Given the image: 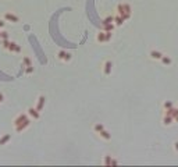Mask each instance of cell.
Wrapping results in <instances>:
<instances>
[{
  "label": "cell",
  "mask_w": 178,
  "mask_h": 167,
  "mask_svg": "<svg viewBox=\"0 0 178 167\" xmlns=\"http://www.w3.org/2000/svg\"><path fill=\"white\" fill-rule=\"evenodd\" d=\"M14 127H15V131L17 132H22V131H25V129L29 127V124H31V120L28 119V116L27 114H20L15 117V120H14Z\"/></svg>",
  "instance_id": "6da1fadb"
},
{
  "label": "cell",
  "mask_w": 178,
  "mask_h": 167,
  "mask_svg": "<svg viewBox=\"0 0 178 167\" xmlns=\"http://www.w3.org/2000/svg\"><path fill=\"white\" fill-rule=\"evenodd\" d=\"M117 13L118 15H121L125 21L131 17V6L127 4V3H123V4H118L117 6Z\"/></svg>",
  "instance_id": "7a4b0ae2"
},
{
  "label": "cell",
  "mask_w": 178,
  "mask_h": 167,
  "mask_svg": "<svg viewBox=\"0 0 178 167\" xmlns=\"http://www.w3.org/2000/svg\"><path fill=\"white\" fill-rule=\"evenodd\" d=\"M57 57H59V60L67 63V61H70V60H71V53L70 52H66V50H60L57 53Z\"/></svg>",
  "instance_id": "3957f363"
},
{
  "label": "cell",
  "mask_w": 178,
  "mask_h": 167,
  "mask_svg": "<svg viewBox=\"0 0 178 167\" xmlns=\"http://www.w3.org/2000/svg\"><path fill=\"white\" fill-rule=\"evenodd\" d=\"M28 116H31L34 120H39L40 119V112L36 107H29L28 109Z\"/></svg>",
  "instance_id": "277c9868"
},
{
  "label": "cell",
  "mask_w": 178,
  "mask_h": 167,
  "mask_svg": "<svg viewBox=\"0 0 178 167\" xmlns=\"http://www.w3.org/2000/svg\"><path fill=\"white\" fill-rule=\"evenodd\" d=\"M4 20H6V21L13 22V24L20 22V18H18L15 14H13V13H4Z\"/></svg>",
  "instance_id": "5b68a950"
},
{
  "label": "cell",
  "mask_w": 178,
  "mask_h": 167,
  "mask_svg": "<svg viewBox=\"0 0 178 167\" xmlns=\"http://www.w3.org/2000/svg\"><path fill=\"white\" fill-rule=\"evenodd\" d=\"M7 50L11 52V53H21V46L11 40V43H10V46H9V49H7Z\"/></svg>",
  "instance_id": "8992f818"
},
{
  "label": "cell",
  "mask_w": 178,
  "mask_h": 167,
  "mask_svg": "<svg viewBox=\"0 0 178 167\" xmlns=\"http://www.w3.org/2000/svg\"><path fill=\"white\" fill-rule=\"evenodd\" d=\"M111 68H113V63L110 61V60H107V61L104 63V66H103V74L104 75H110L111 74Z\"/></svg>",
  "instance_id": "52a82bcc"
},
{
  "label": "cell",
  "mask_w": 178,
  "mask_h": 167,
  "mask_svg": "<svg viewBox=\"0 0 178 167\" xmlns=\"http://www.w3.org/2000/svg\"><path fill=\"white\" fill-rule=\"evenodd\" d=\"M44 103H46V97H44V96H39L38 97V103H36L35 107L38 109L39 112H42L43 107H44Z\"/></svg>",
  "instance_id": "ba28073f"
},
{
  "label": "cell",
  "mask_w": 178,
  "mask_h": 167,
  "mask_svg": "<svg viewBox=\"0 0 178 167\" xmlns=\"http://www.w3.org/2000/svg\"><path fill=\"white\" fill-rule=\"evenodd\" d=\"M163 53L161 52H159V50H152L150 52V57L153 59V60H161V57H163Z\"/></svg>",
  "instance_id": "9c48e42d"
},
{
  "label": "cell",
  "mask_w": 178,
  "mask_h": 167,
  "mask_svg": "<svg viewBox=\"0 0 178 167\" xmlns=\"http://www.w3.org/2000/svg\"><path fill=\"white\" fill-rule=\"evenodd\" d=\"M96 40L99 43H106V31H102L96 35Z\"/></svg>",
  "instance_id": "30bf717a"
},
{
  "label": "cell",
  "mask_w": 178,
  "mask_h": 167,
  "mask_svg": "<svg viewBox=\"0 0 178 167\" xmlns=\"http://www.w3.org/2000/svg\"><path fill=\"white\" fill-rule=\"evenodd\" d=\"M99 135H100V138H103L104 141H110L111 139V134L107 131V129H102V131L99 132Z\"/></svg>",
  "instance_id": "8fae6325"
},
{
  "label": "cell",
  "mask_w": 178,
  "mask_h": 167,
  "mask_svg": "<svg viewBox=\"0 0 178 167\" xmlns=\"http://www.w3.org/2000/svg\"><path fill=\"white\" fill-rule=\"evenodd\" d=\"M173 123H174V117L170 116V114H164V117H163V124H164V125H171Z\"/></svg>",
  "instance_id": "7c38bea8"
},
{
  "label": "cell",
  "mask_w": 178,
  "mask_h": 167,
  "mask_svg": "<svg viewBox=\"0 0 178 167\" xmlns=\"http://www.w3.org/2000/svg\"><path fill=\"white\" fill-rule=\"evenodd\" d=\"M10 139H11V135H10V134H6V135H3L2 138H0V146L6 145Z\"/></svg>",
  "instance_id": "4fadbf2b"
},
{
  "label": "cell",
  "mask_w": 178,
  "mask_h": 167,
  "mask_svg": "<svg viewBox=\"0 0 178 167\" xmlns=\"http://www.w3.org/2000/svg\"><path fill=\"white\" fill-rule=\"evenodd\" d=\"M104 164H117V160H113V159H111V156H109V154H107V156L106 157H104Z\"/></svg>",
  "instance_id": "5bb4252c"
},
{
  "label": "cell",
  "mask_w": 178,
  "mask_h": 167,
  "mask_svg": "<svg viewBox=\"0 0 178 167\" xmlns=\"http://www.w3.org/2000/svg\"><path fill=\"white\" fill-rule=\"evenodd\" d=\"M166 114H170V116L175 117V116H178V109H174V107H171V109H168L167 112H166Z\"/></svg>",
  "instance_id": "9a60e30c"
},
{
  "label": "cell",
  "mask_w": 178,
  "mask_h": 167,
  "mask_svg": "<svg viewBox=\"0 0 178 167\" xmlns=\"http://www.w3.org/2000/svg\"><path fill=\"white\" fill-rule=\"evenodd\" d=\"M124 21H125V20L123 18V17H121V15H117V17H114V22H116V25H123V24H124Z\"/></svg>",
  "instance_id": "2e32d148"
},
{
  "label": "cell",
  "mask_w": 178,
  "mask_h": 167,
  "mask_svg": "<svg viewBox=\"0 0 178 167\" xmlns=\"http://www.w3.org/2000/svg\"><path fill=\"white\" fill-rule=\"evenodd\" d=\"M29 66H32V61H31V59L29 57H24L22 59V67H29Z\"/></svg>",
  "instance_id": "e0dca14e"
},
{
  "label": "cell",
  "mask_w": 178,
  "mask_h": 167,
  "mask_svg": "<svg viewBox=\"0 0 178 167\" xmlns=\"http://www.w3.org/2000/svg\"><path fill=\"white\" fill-rule=\"evenodd\" d=\"M103 29L106 31V32L107 31H111L113 32V29H114V24H113V22L111 24H103Z\"/></svg>",
  "instance_id": "ac0fdd59"
},
{
  "label": "cell",
  "mask_w": 178,
  "mask_h": 167,
  "mask_svg": "<svg viewBox=\"0 0 178 167\" xmlns=\"http://www.w3.org/2000/svg\"><path fill=\"white\" fill-rule=\"evenodd\" d=\"M161 63H163L164 66H170V64H171V59H170L168 56H163V57H161Z\"/></svg>",
  "instance_id": "d6986e66"
},
{
  "label": "cell",
  "mask_w": 178,
  "mask_h": 167,
  "mask_svg": "<svg viewBox=\"0 0 178 167\" xmlns=\"http://www.w3.org/2000/svg\"><path fill=\"white\" fill-rule=\"evenodd\" d=\"M93 129H95V132H100L102 129H104V125L103 124H100V123H98V124H95V127H93Z\"/></svg>",
  "instance_id": "ffe728a7"
},
{
  "label": "cell",
  "mask_w": 178,
  "mask_h": 167,
  "mask_svg": "<svg viewBox=\"0 0 178 167\" xmlns=\"http://www.w3.org/2000/svg\"><path fill=\"white\" fill-rule=\"evenodd\" d=\"M10 43H11V40H10V39H2V46L4 47V49H9Z\"/></svg>",
  "instance_id": "44dd1931"
},
{
  "label": "cell",
  "mask_w": 178,
  "mask_h": 167,
  "mask_svg": "<svg viewBox=\"0 0 178 167\" xmlns=\"http://www.w3.org/2000/svg\"><path fill=\"white\" fill-rule=\"evenodd\" d=\"M163 107H164L166 110H168V109H171V107H173V102H166V103L163 104Z\"/></svg>",
  "instance_id": "7402d4cb"
},
{
  "label": "cell",
  "mask_w": 178,
  "mask_h": 167,
  "mask_svg": "<svg viewBox=\"0 0 178 167\" xmlns=\"http://www.w3.org/2000/svg\"><path fill=\"white\" fill-rule=\"evenodd\" d=\"M0 39H9V32L2 31V36H0Z\"/></svg>",
  "instance_id": "603a6c76"
},
{
  "label": "cell",
  "mask_w": 178,
  "mask_h": 167,
  "mask_svg": "<svg viewBox=\"0 0 178 167\" xmlns=\"http://www.w3.org/2000/svg\"><path fill=\"white\" fill-rule=\"evenodd\" d=\"M111 22H114V17H107L103 21V24H111Z\"/></svg>",
  "instance_id": "cb8c5ba5"
},
{
  "label": "cell",
  "mask_w": 178,
  "mask_h": 167,
  "mask_svg": "<svg viewBox=\"0 0 178 167\" xmlns=\"http://www.w3.org/2000/svg\"><path fill=\"white\" fill-rule=\"evenodd\" d=\"M111 31H107L106 32V42H110V40H111Z\"/></svg>",
  "instance_id": "d4e9b609"
},
{
  "label": "cell",
  "mask_w": 178,
  "mask_h": 167,
  "mask_svg": "<svg viewBox=\"0 0 178 167\" xmlns=\"http://www.w3.org/2000/svg\"><path fill=\"white\" fill-rule=\"evenodd\" d=\"M25 72H27V74H32V72H34V67H32V66L27 67L25 68Z\"/></svg>",
  "instance_id": "484cf974"
},
{
  "label": "cell",
  "mask_w": 178,
  "mask_h": 167,
  "mask_svg": "<svg viewBox=\"0 0 178 167\" xmlns=\"http://www.w3.org/2000/svg\"><path fill=\"white\" fill-rule=\"evenodd\" d=\"M4 25H6V22L3 21V20H0V29H2V28L4 27Z\"/></svg>",
  "instance_id": "4316f807"
},
{
  "label": "cell",
  "mask_w": 178,
  "mask_h": 167,
  "mask_svg": "<svg viewBox=\"0 0 178 167\" xmlns=\"http://www.w3.org/2000/svg\"><path fill=\"white\" fill-rule=\"evenodd\" d=\"M3 100H4V95H3V93L2 92H0V103H2V102Z\"/></svg>",
  "instance_id": "83f0119b"
},
{
  "label": "cell",
  "mask_w": 178,
  "mask_h": 167,
  "mask_svg": "<svg viewBox=\"0 0 178 167\" xmlns=\"http://www.w3.org/2000/svg\"><path fill=\"white\" fill-rule=\"evenodd\" d=\"M174 148H175V150L178 152V142H175V144H174Z\"/></svg>",
  "instance_id": "f1b7e54d"
},
{
  "label": "cell",
  "mask_w": 178,
  "mask_h": 167,
  "mask_svg": "<svg viewBox=\"0 0 178 167\" xmlns=\"http://www.w3.org/2000/svg\"><path fill=\"white\" fill-rule=\"evenodd\" d=\"M174 121H177V123H178V116H175V117H174Z\"/></svg>",
  "instance_id": "f546056e"
},
{
  "label": "cell",
  "mask_w": 178,
  "mask_h": 167,
  "mask_svg": "<svg viewBox=\"0 0 178 167\" xmlns=\"http://www.w3.org/2000/svg\"><path fill=\"white\" fill-rule=\"evenodd\" d=\"M0 36H2V29H0Z\"/></svg>",
  "instance_id": "4dcf8cb0"
}]
</instances>
